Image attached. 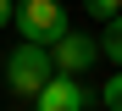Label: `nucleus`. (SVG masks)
I'll return each instance as SVG.
<instances>
[{
	"mask_svg": "<svg viewBox=\"0 0 122 111\" xmlns=\"http://www.w3.org/2000/svg\"><path fill=\"white\" fill-rule=\"evenodd\" d=\"M50 61H56V72H61V78H83L89 67L100 61V39H94V33H78V28H67V33L50 44Z\"/></svg>",
	"mask_w": 122,
	"mask_h": 111,
	"instance_id": "7ed1b4c3",
	"label": "nucleus"
},
{
	"mask_svg": "<svg viewBox=\"0 0 122 111\" xmlns=\"http://www.w3.org/2000/svg\"><path fill=\"white\" fill-rule=\"evenodd\" d=\"M17 33H22V44H50L67 33V11H61V0H22L17 6Z\"/></svg>",
	"mask_w": 122,
	"mask_h": 111,
	"instance_id": "f03ea898",
	"label": "nucleus"
},
{
	"mask_svg": "<svg viewBox=\"0 0 122 111\" xmlns=\"http://www.w3.org/2000/svg\"><path fill=\"white\" fill-rule=\"evenodd\" d=\"M83 17H94V22H111V17H122V0H83Z\"/></svg>",
	"mask_w": 122,
	"mask_h": 111,
	"instance_id": "423d86ee",
	"label": "nucleus"
},
{
	"mask_svg": "<svg viewBox=\"0 0 122 111\" xmlns=\"http://www.w3.org/2000/svg\"><path fill=\"white\" fill-rule=\"evenodd\" d=\"M89 106H94V95L78 78H61V72L39 89V100H33V111H89Z\"/></svg>",
	"mask_w": 122,
	"mask_h": 111,
	"instance_id": "20e7f679",
	"label": "nucleus"
},
{
	"mask_svg": "<svg viewBox=\"0 0 122 111\" xmlns=\"http://www.w3.org/2000/svg\"><path fill=\"white\" fill-rule=\"evenodd\" d=\"M100 106H106V111H122V72H111V78H106V89H100Z\"/></svg>",
	"mask_w": 122,
	"mask_h": 111,
	"instance_id": "0eeeda50",
	"label": "nucleus"
},
{
	"mask_svg": "<svg viewBox=\"0 0 122 111\" xmlns=\"http://www.w3.org/2000/svg\"><path fill=\"white\" fill-rule=\"evenodd\" d=\"M17 6H22V0H17Z\"/></svg>",
	"mask_w": 122,
	"mask_h": 111,
	"instance_id": "1a4fd4ad",
	"label": "nucleus"
},
{
	"mask_svg": "<svg viewBox=\"0 0 122 111\" xmlns=\"http://www.w3.org/2000/svg\"><path fill=\"white\" fill-rule=\"evenodd\" d=\"M50 78H56V61H50L45 44H17V50L6 56V89H11V95L39 100V89H45Z\"/></svg>",
	"mask_w": 122,
	"mask_h": 111,
	"instance_id": "f257e3e1",
	"label": "nucleus"
},
{
	"mask_svg": "<svg viewBox=\"0 0 122 111\" xmlns=\"http://www.w3.org/2000/svg\"><path fill=\"white\" fill-rule=\"evenodd\" d=\"M6 22H17V0H0V28Z\"/></svg>",
	"mask_w": 122,
	"mask_h": 111,
	"instance_id": "6e6552de",
	"label": "nucleus"
},
{
	"mask_svg": "<svg viewBox=\"0 0 122 111\" xmlns=\"http://www.w3.org/2000/svg\"><path fill=\"white\" fill-rule=\"evenodd\" d=\"M100 56L117 61V72H122V17H111V22H106V33H100Z\"/></svg>",
	"mask_w": 122,
	"mask_h": 111,
	"instance_id": "39448f33",
	"label": "nucleus"
}]
</instances>
